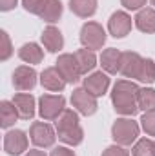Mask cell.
Wrapping results in <instances>:
<instances>
[{"instance_id":"cell-1","label":"cell","mask_w":155,"mask_h":156,"mask_svg":"<svg viewBox=\"0 0 155 156\" xmlns=\"http://www.w3.org/2000/svg\"><path fill=\"white\" fill-rule=\"evenodd\" d=\"M139 85L133 83L131 80H119L113 85L112 91V104L119 115L124 116H133L139 111L137 104V94H139Z\"/></svg>"},{"instance_id":"cell-2","label":"cell","mask_w":155,"mask_h":156,"mask_svg":"<svg viewBox=\"0 0 155 156\" xmlns=\"http://www.w3.org/2000/svg\"><path fill=\"white\" fill-rule=\"evenodd\" d=\"M57 134H59V140H62L66 145H71L75 147L78 144H82L84 140V131L78 123V115L71 109H66L60 116L57 118Z\"/></svg>"},{"instance_id":"cell-3","label":"cell","mask_w":155,"mask_h":156,"mask_svg":"<svg viewBox=\"0 0 155 156\" xmlns=\"http://www.w3.org/2000/svg\"><path fill=\"white\" fill-rule=\"evenodd\" d=\"M22 5L28 13L40 16L49 26L55 24L62 16V2L60 0H22Z\"/></svg>"},{"instance_id":"cell-4","label":"cell","mask_w":155,"mask_h":156,"mask_svg":"<svg viewBox=\"0 0 155 156\" xmlns=\"http://www.w3.org/2000/svg\"><path fill=\"white\" fill-rule=\"evenodd\" d=\"M112 138L115 140L117 145L122 147L135 144L139 138V123L131 118H117L115 123L112 125Z\"/></svg>"},{"instance_id":"cell-5","label":"cell","mask_w":155,"mask_h":156,"mask_svg":"<svg viewBox=\"0 0 155 156\" xmlns=\"http://www.w3.org/2000/svg\"><path fill=\"white\" fill-rule=\"evenodd\" d=\"M80 44L86 49H100L106 44V31L97 22H86L80 29Z\"/></svg>"},{"instance_id":"cell-6","label":"cell","mask_w":155,"mask_h":156,"mask_svg":"<svg viewBox=\"0 0 155 156\" xmlns=\"http://www.w3.org/2000/svg\"><path fill=\"white\" fill-rule=\"evenodd\" d=\"M66 111V100L60 94H42L39 98V113L44 120H57Z\"/></svg>"},{"instance_id":"cell-7","label":"cell","mask_w":155,"mask_h":156,"mask_svg":"<svg viewBox=\"0 0 155 156\" xmlns=\"http://www.w3.org/2000/svg\"><path fill=\"white\" fill-rule=\"evenodd\" d=\"M71 104H73V107L77 109L78 113L84 115V116L95 115V113H97V107H99L97 96H93V94H91L89 91H86L84 87L73 91V94H71Z\"/></svg>"},{"instance_id":"cell-8","label":"cell","mask_w":155,"mask_h":156,"mask_svg":"<svg viewBox=\"0 0 155 156\" xmlns=\"http://www.w3.org/2000/svg\"><path fill=\"white\" fill-rule=\"evenodd\" d=\"M29 138L37 147H44V149L51 147L57 140L53 127L46 122H33V125L29 129Z\"/></svg>"},{"instance_id":"cell-9","label":"cell","mask_w":155,"mask_h":156,"mask_svg":"<svg viewBox=\"0 0 155 156\" xmlns=\"http://www.w3.org/2000/svg\"><path fill=\"white\" fill-rule=\"evenodd\" d=\"M55 67L60 71V75L64 76V80H66L68 83H75V82H78L80 76H82V73H80V69H78L77 60H75V55H70V53L60 55V56L57 58V62H55Z\"/></svg>"},{"instance_id":"cell-10","label":"cell","mask_w":155,"mask_h":156,"mask_svg":"<svg viewBox=\"0 0 155 156\" xmlns=\"http://www.w3.org/2000/svg\"><path fill=\"white\" fill-rule=\"evenodd\" d=\"M4 151L11 156H18L28 151V136L20 129H13L4 136Z\"/></svg>"},{"instance_id":"cell-11","label":"cell","mask_w":155,"mask_h":156,"mask_svg":"<svg viewBox=\"0 0 155 156\" xmlns=\"http://www.w3.org/2000/svg\"><path fill=\"white\" fill-rule=\"evenodd\" d=\"M108 31L113 38H124L131 31V16L124 11H115L108 20Z\"/></svg>"},{"instance_id":"cell-12","label":"cell","mask_w":155,"mask_h":156,"mask_svg":"<svg viewBox=\"0 0 155 156\" xmlns=\"http://www.w3.org/2000/svg\"><path fill=\"white\" fill-rule=\"evenodd\" d=\"M13 85L17 91H31L37 85V71L29 66H20L13 71Z\"/></svg>"},{"instance_id":"cell-13","label":"cell","mask_w":155,"mask_h":156,"mask_svg":"<svg viewBox=\"0 0 155 156\" xmlns=\"http://www.w3.org/2000/svg\"><path fill=\"white\" fill-rule=\"evenodd\" d=\"M142 62H144V58H142L139 53L126 51V53H122V56H120V69H119V73L126 78H135V80H137Z\"/></svg>"},{"instance_id":"cell-14","label":"cell","mask_w":155,"mask_h":156,"mask_svg":"<svg viewBox=\"0 0 155 156\" xmlns=\"http://www.w3.org/2000/svg\"><path fill=\"white\" fill-rule=\"evenodd\" d=\"M108 87H110V76H108V73L97 71V73H91L88 78H84V89L89 91L93 96L106 94Z\"/></svg>"},{"instance_id":"cell-15","label":"cell","mask_w":155,"mask_h":156,"mask_svg":"<svg viewBox=\"0 0 155 156\" xmlns=\"http://www.w3.org/2000/svg\"><path fill=\"white\" fill-rule=\"evenodd\" d=\"M40 83L44 89L47 91H53V93H60L64 87H66V80L60 75V71L57 67H47L40 73Z\"/></svg>"},{"instance_id":"cell-16","label":"cell","mask_w":155,"mask_h":156,"mask_svg":"<svg viewBox=\"0 0 155 156\" xmlns=\"http://www.w3.org/2000/svg\"><path fill=\"white\" fill-rule=\"evenodd\" d=\"M42 44H44V47H46L49 53H59V51L64 47V37H62L60 29L55 27L53 24L47 26V27L42 31Z\"/></svg>"},{"instance_id":"cell-17","label":"cell","mask_w":155,"mask_h":156,"mask_svg":"<svg viewBox=\"0 0 155 156\" xmlns=\"http://www.w3.org/2000/svg\"><path fill=\"white\" fill-rule=\"evenodd\" d=\"M13 104H15V107H17L20 118L31 120V118L35 116V98H33L31 94H28V93H18V94H15Z\"/></svg>"},{"instance_id":"cell-18","label":"cell","mask_w":155,"mask_h":156,"mask_svg":"<svg viewBox=\"0 0 155 156\" xmlns=\"http://www.w3.org/2000/svg\"><path fill=\"white\" fill-rule=\"evenodd\" d=\"M133 20H135V27L139 31L148 33V35L155 33V9L153 7H142V9H139L137 16Z\"/></svg>"},{"instance_id":"cell-19","label":"cell","mask_w":155,"mask_h":156,"mask_svg":"<svg viewBox=\"0 0 155 156\" xmlns=\"http://www.w3.org/2000/svg\"><path fill=\"white\" fill-rule=\"evenodd\" d=\"M120 56H122V53L119 49H115V47H110V49L102 51V55H100V66H102L104 73H108V75L119 73V69H120Z\"/></svg>"},{"instance_id":"cell-20","label":"cell","mask_w":155,"mask_h":156,"mask_svg":"<svg viewBox=\"0 0 155 156\" xmlns=\"http://www.w3.org/2000/svg\"><path fill=\"white\" fill-rule=\"evenodd\" d=\"M18 56H20L22 62L35 66V64H40V62L44 60V51L40 49L39 44L29 42V44H24V45L18 49Z\"/></svg>"},{"instance_id":"cell-21","label":"cell","mask_w":155,"mask_h":156,"mask_svg":"<svg viewBox=\"0 0 155 156\" xmlns=\"http://www.w3.org/2000/svg\"><path fill=\"white\" fill-rule=\"evenodd\" d=\"M75 55V60H77L78 64V69H80V73L82 75H88L89 71H93L95 69V66H97V56H95V53L91 51V49H78L73 53Z\"/></svg>"},{"instance_id":"cell-22","label":"cell","mask_w":155,"mask_h":156,"mask_svg":"<svg viewBox=\"0 0 155 156\" xmlns=\"http://www.w3.org/2000/svg\"><path fill=\"white\" fill-rule=\"evenodd\" d=\"M70 9L80 18H89L97 11V0H70Z\"/></svg>"},{"instance_id":"cell-23","label":"cell","mask_w":155,"mask_h":156,"mask_svg":"<svg viewBox=\"0 0 155 156\" xmlns=\"http://www.w3.org/2000/svg\"><path fill=\"white\" fill-rule=\"evenodd\" d=\"M18 116H20V115H18V111H17V107H15L13 102L4 100V102L0 104V125H2L4 129L11 127V125L17 122Z\"/></svg>"},{"instance_id":"cell-24","label":"cell","mask_w":155,"mask_h":156,"mask_svg":"<svg viewBox=\"0 0 155 156\" xmlns=\"http://www.w3.org/2000/svg\"><path fill=\"white\" fill-rule=\"evenodd\" d=\"M137 104H139V109H142L144 113L155 111V89H152V87H142V89H139Z\"/></svg>"},{"instance_id":"cell-25","label":"cell","mask_w":155,"mask_h":156,"mask_svg":"<svg viewBox=\"0 0 155 156\" xmlns=\"http://www.w3.org/2000/svg\"><path fill=\"white\" fill-rule=\"evenodd\" d=\"M133 156H155V144L150 138H141L133 144Z\"/></svg>"},{"instance_id":"cell-26","label":"cell","mask_w":155,"mask_h":156,"mask_svg":"<svg viewBox=\"0 0 155 156\" xmlns=\"http://www.w3.org/2000/svg\"><path fill=\"white\" fill-rule=\"evenodd\" d=\"M137 80L142 82V83H153L155 82V62L152 58H144Z\"/></svg>"},{"instance_id":"cell-27","label":"cell","mask_w":155,"mask_h":156,"mask_svg":"<svg viewBox=\"0 0 155 156\" xmlns=\"http://www.w3.org/2000/svg\"><path fill=\"white\" fill-rule=\"evenodd\" d=\"M141 125L148 136H155V111H148L141 118Z\"/></svg>"},{"instance_id":"cell-28","label":"cell","mask_w":155,"mask_h":156,"mask_svg":"<svg viewBox=\"0 0 155 156\" xmlns=\"http://www.w3.org/2000/svg\"><path fill=\"white\" fill-rule=\"evenodd\" d=\"M0 38H2V47H0V60L6 62L11 55H13V45H11V40L9 35L6 31H0Z\"/></svg>"},{"instance_id":"cell-29","label":"cell","mask_w":155,"mask_h":156,"mask_svg":"<svg viewBox=\"0 0 155 156\" xmlns=\"http://www.w3.org/2000/svg\"><path fill=\"white\" fill-rule=\"evenodd\" d=\"M102 156H130V153L122 145H110V147L104 149Z\"/></svg>"},{"instance_id":"cell-30","label":"cell","mask_w":155,"mask_h":156,"mask_svg":"<svg viewBox=\"0 0 155 156\" xmlns=\"http://www.w3.org/2000/svg\"><path fill=\"white\" fill-rule=\"evenodd\" d=\"M120 4H122L126 9L137 11V9H142V7L146 5V0H120Z\"/></svg>"},{"instance_id":"cell-31","label":"cell","mask_w":155,"mask_h":156,"mask_svg":"<svg viewBox=\"0 0 155 156\" xmlns=\"http://www.w3.org/2000/svg\"><path fill=\"white\" fill-rule=\"evenodd\" d=\"M49 156H75V153L70 147H55Z\"/></svg>"},{"instance_id":"cell-32","label":"cell","mask_w":155,"mask_h":156,"mask_svg":"<svg viewBox=\"0 0 155 156\" xmlns=\"http://www.w3.org/2000/svg\"><path fill=\"white\" fill-rule=\"evenodd\" d=\"M18 0H0V9L2 11H11L15 5H17Z\"/></svg>"},{"instance_id":"cell-33","label":"cell","mask_w":155,"mask_h":156,"mask_svg":"<svg viewBox=\"0 0 155 156\" xmlns=\"http://www.w3.org/2000/svg\"><path fill=\"white\" fill-rule=\"evenodd\" d=\"M24 156H46L44 154V151H39V149H31V151H28Z\"/></svg>"},{"instance_id":"cell-34","label":"cell","mask_w":155,"mask_h":156,"mask_svg":"<svg viewBox=\"0 0 155 156\" xmlns=\"http://www.w3.org/2000/svg\"><path fill=\"white\" fill-rule=\"evenodd\" d=\"M150 2H152V5H153V7H155V0H150Z\"/></svg>"},{"instance_id":"cell-35","label":"cell","mask_w":155,"mask_h":156,"mask_svg":"<svg viewBox=\"0 0 155 156\" xmlns=\"http://www.w3.org/2000/svg\"><path fill=\"white\" fill-rule=\"evenodd\" d=\"M153 144H155V142H153Z\"/></svg>"}]
</instances>
